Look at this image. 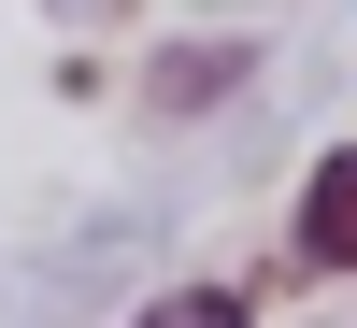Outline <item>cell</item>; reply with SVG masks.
<instances>
[{
  "mask_svg": "<svg viewBox=\"0 0 357 328\" xmlns=\"http://www.w3.org/2000/svg\"><path fill=\"white\" fill-rule=\"evenodd\" d=\"M143 328H257V314H243V286H158Z\"/></svg>",
  "mask_w": 357,
  "mask_h": 328,
  "instance_id": "3",
  "label": "cell"
},
{
  "mask_svg": "<svg viewBox=\"0 0 357 328\" xmlns=\"http://www.w3.org/2000/svg\"><path fill=\"white\" fill-rule=\"evenodd\" d=\"M286 257H301V272H357V143L301 171V214H286Z\"/></svg>",
  "mask_w": 357,
  "mask_h": 328,
  "instance_id": "1",
  "label": "cell"
},
{
  "mask_svg": "<svg viewBox=\"0 0 357 328\" xmlns=\"http://www.w3.org/2000/svg\"><path fill=\"white\" fill-rule=\"evenodd\" d=\"M243 72H257V43H172L158 57V114H215Z\"/></svg>",
  "mask_w": 357,
  "mask_h": 328,
  "instance_id": "2",
  "label": "cell"
}]
</instances>
